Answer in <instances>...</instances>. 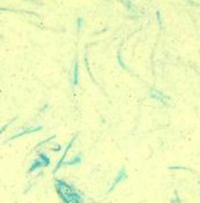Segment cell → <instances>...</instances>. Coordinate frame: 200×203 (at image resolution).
I'll use <instances>...</instances> for the list:
<instances>
[{"instance_id":"6da1fadb","label":"cell","mask_w":200,"mask_h":203,"mask_svg":"<svg viewBox=\"0 0 200 203\" xmlns=\"http://www.w3.org/2000/svg\"><path fill=\"white\" fill-rule=\"evenodd\" d=\"M78 62L75 61V65H74V81H73V83H74V85H78Z\"/></svg>"}]
</instances>
